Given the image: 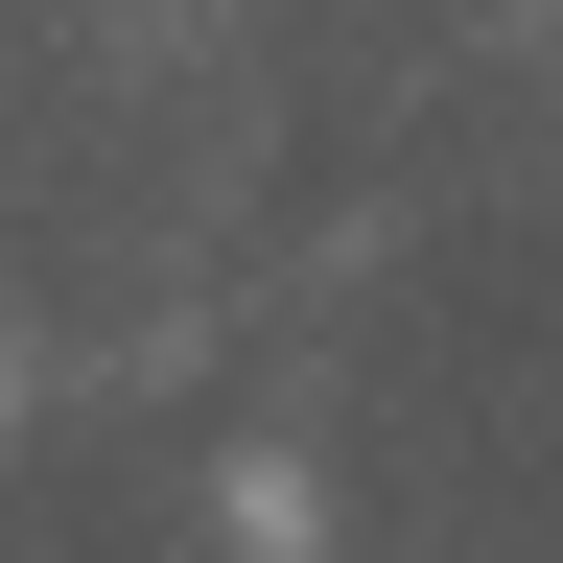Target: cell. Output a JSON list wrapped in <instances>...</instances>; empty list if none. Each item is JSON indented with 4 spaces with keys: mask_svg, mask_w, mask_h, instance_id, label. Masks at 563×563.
<instances>
[{
    "mask_svg": "<svg viewBox=\"0 0 563 563\" xmlns=\"http://www.w3.org/2000/svg\"><path fill=\"white\" fill-rule=\"evenodd\" d=\"M0 422H24V352H0Z\"/></svg>",
    "mask_w": 563,
    "mask_h": 563,
    "instance_id": "7a4b0ae2",
    "label": "cell"
},
{
    "mask_svg": "<svg viewBox=\"0 0 563 563\" xmlns=\"http://www.w3.org/2000/svg\"><path fill=\"white\" fill-rule=\"evenodd\" d=\"M211 517H235L258 563H329V493H306V470H235V493H211Z\"/></svg>",
    "mask_w": 563,
    "mask_h": 563,
    "instance_id": "6da1fadb",
    "label": "cell"
}]
</instances>
